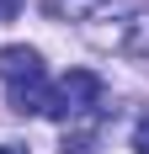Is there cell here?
Masks as SVG:
<instances>
[{"instance_id":"obj_1","label":"cell","mask_w":149,"mask_h":154,"mask_svg":"<svg viewBox=\"0 0 149 154\" xmlns=\"http://www.w3.org/2000/svg\"><path fill=\"white\" fill-rule=\"evenodd\" d=\"M96 106H101V75H90V69H69L59 85H48L43 117H53V122H74V117H90Z\"/></svg>"},{"instance_id":"obj_2","label":"cell","mask_w":149,"mask_h":154,"mask_svg":"<svg viewBox=\"0 0 149 154\" xmlns=\"http://www.w3.org/2000/svg\"><path fill=\"white\" fill-rule=\"evenodd\" d=\"M0 80L5 85H32V80H48L43 75V53L37 48H0Z\"/></svg>"},{"instance_id":"obj_3","label":"cell","mask_w":149,"mask_h":154,"mask_svg":"<svg viewBox=\"0 0 149 154\" xmlns=\"http://www.w3.org/2000/svg\"><path fill=\"white\" fill-rule=\"evenodd\" d=\"M133 149L149 154V117H138V128H133Z\"/></svg>"},{"instance_id":"obj_4","label":"cell","mask_w":149,"mask_h":154,"mask_svg":"<svg viewBox=\"0 0 149 154\" xmlns=\"http://www.w3.org/2000/svg\"><path fill=\"white\" fill-rule=\"evenodd\" d=\"M27 0H0V21H16V11H21Z\"/></svg>"},{"instance_id":"obj_5","label":"cell","mask_w":149,"mask_h":154,"mask_svg":"<svg viewBox=\"0 0 149 154\" xmlns=\"http://www.w3.org/2000/svg\"><path fill=\"white\" fill-rule=\"evenodd\" d=\"M0 154H27V149H16V143H0Z\"/></svg>"}]
</instances>
